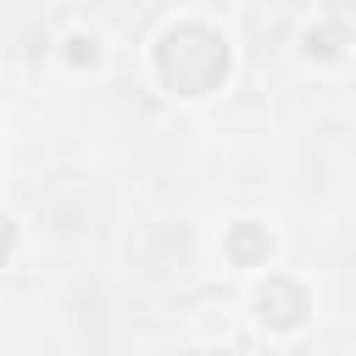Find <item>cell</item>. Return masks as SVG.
I'll list each match as a JSON object with an SVG mask.
<instances>
[{
  "mask_svg": "<svg viewBox=\"0 0 356 356\" xmlns=\"http://www.w3.org/2000/svg\"><path fill=\"white\" fill-rule=\"evenodd\" d=\"M256 245H261V239H256V234H234V250H239V256H250V250H256Z\"/></svg>",
  "mask_w": 356,
  "mask_h": 356,
  "instance_id": "obj_2",
  "label": "cell"
},
{
  "mask_svg": "<svg viewBox=\"0 0 356 356\" xmlns=\"http://www.w3.org/2000/svg\"><path fill=\"white\" fill-rule=\"evenodd\" d=\"M261 317L278 323V328L300 323V289H295V284H267V289H261Z\"/></svg>",
  "mask_w": 356,
  "mask_h": 356,
  "instance_id": "obj_1",
  "label": "cell"
}]
</instances>
